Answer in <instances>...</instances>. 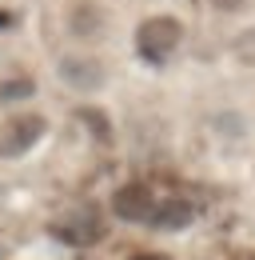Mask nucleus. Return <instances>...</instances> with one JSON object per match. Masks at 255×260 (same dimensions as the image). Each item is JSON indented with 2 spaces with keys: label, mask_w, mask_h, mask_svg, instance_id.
<instances>
[{
  "label": "nucleus",
  "mask_w": 255,
  "mask_h": 260,
  "mask_svg": "<svg viewBox=\"0 0 255 260\" xmlns=\"http://www.w3.org/2000/svg\"><path fill=\"white\" fill-rule=\"evenodd\" d=\"M188 40V24L172 12H152L136 24V52L148 64H167Z\"/></svg>",
  "instance_id": "f257e3e1"
},
{
  "label": "nucleus",
  "mask_w": 255,
  "mask_h": 260,
  "mask_svg": "<svg viewBox=\"0 0 255 260\" xmlns=\"http://www.w3.org/2000/svg\"><path fill=\"white\" fill-rule=\"evenodd\" d=\"M56 80L76 96H96L108 88V68L92 52H64L56 60Z\"/></svg>",
  "instance_id": "f03ea898"
},
{
  "label": "nucleus",
  "mask_w": 255,
  "mask_h": 260,
  "mask_svg": "<svg viewBox=\"0 0 255 260\" xmlns=\"http://www.w3.org/2000/svg\"><path fill=\"white\" fill-rule=\"evenodd\" d=\"M48 136V116L40 112H12L0 124V160H20Z\"/></svg>",
  "instance_id": "7ed1b4c3"
},
{
  "label": "nucleus",
  "mask_w": 255,
  "mask_h": 260,
  "mask_svg": "<svg viewBox=\"0 0 255 260\" xmlns=\"http://www.w3.org/2000/svg\"><path fill=\"white\" fill-rule=\"evenodd\" d=\"M64 32L76 44H100L108 36V12L96 0H72L64 8Z\"/></svg>",
  "instance_id": "20e7f679"
},
{
  "label": "nucleus",
  "mask_w": 255,
  "mask_h": 260,
  "mask_svg": "<svg viewBox=\"0 0 255 260\" xmlns=\"http://www.w3.org/2000/svg\"><path fill=\"white\" fill-rule=\"evenodd\" d=\"M159 196L148 188V184H124L112 192V216L124 220V224H148L152 212H156Z\"/></svg>",
  "instance_id": "39448f33"
},
{
  "label": "nucleus",
  "mask_w": 255,
  "mask_h": 260,
  "mask_svg": "<svg viewBox=\"0 0 255 260\" xmlns=\"http://www.w3.org/2000/svg\"><path fill=\"white\" fill-rule=\"evenodd\" d=\"M191 220H195V204L191 200L163 196V200H156V212H152L148 224L159 228V232H184V228H191Z\"/></svg>",
  "instance_id": "423d86ee"
},
{
  "label": "nucleus",
  "mask_w": 255,
  "mask_h": 260,
  "mask_svg": "<svg viewBox=\"0 0 255 260\" xmlns=\"http://www.w3.org/2000/svg\"><path fill=\"white\" fill-rule=\"evenodd\" d=\"M36 76L32 72H12V76H4L0 80V104L8 108V104H24V100L36 96Z\"/></svg>",
  "instance_id": "0eeeda50"
},
{
  "label": "nucleus",
  "mask_w": 255,
  "mask_h": 260,
  "mask_svg": "<svg viewBox=\"0 0 255 260\" xmlns=\"http://www.w3.org/2000/svg\"><path fill=\"white\" fill-rule=\"evenodd\" d=\"M76 120L92 132L100 144H112V136H116V132H112V116H108L100 104H80V108H76Z\"/></svg>",
  "instance_id": "6e6552de"
},
{
  "label": "nucleus",
  "mask_w": 255,
  "mask_h": 260,
  "mask_svg": "<svg viewBox=\"0 0 255 260\" xmlns=\"http://www.w3.org/2000/svg\"><path fill=\"white\" fill-rule=\"evenodd\" d=\"M56 232H60L64 240H72V244H92V240H100L104 228L96 224L92 216H76L72 224H56Z\"/></svg>",
  "instance_id": "1a4fd4ad"
},
{
  "label": "nucleus",
  "mask_w": 255,
  "mask_h": 260,
  "mask_svg": "<svg viewBox=\"0 0 255 260\" xmlns=\"http://www.w3.org/2000/svg\"><path fill=\"white\" fill-rule=\"evenodd\" d=\"M216 128H220V136H227V140H243V136H247V116L223 112V116H216Z\"/></svg>",
  "instance_id": "9d476101"
},
{
  "label": "nucleus",
  "mask_w": 255,
  "mask_h": 260,
  "mask_svg": "<svg viewBox=\"0 0 255 260\" xmlns=\"http://www.w3.org/2000/svg\"><path fill=\"white\" fill-rule=\"evenodd\" d=\"M247 4L251 0H207V8L220 16H239V12H247Z\"/></svg>",
  "instance_id": "9b49d317"
},
{
  "label": "nucleus",
  "mask_w": 255,
  "mask_h": 260,
  "mask_svg": "<svg viewBox=\"0 0 255 260\" xmlns=\"http://www.w3.org/2000/svg\"><path fill=\"white\" fill-rule=\"evenodd\" d=\"M132 260H167V256H132Z\"/></svg>",
  "instance_id": "f8f14e48"
}]
</instances>
